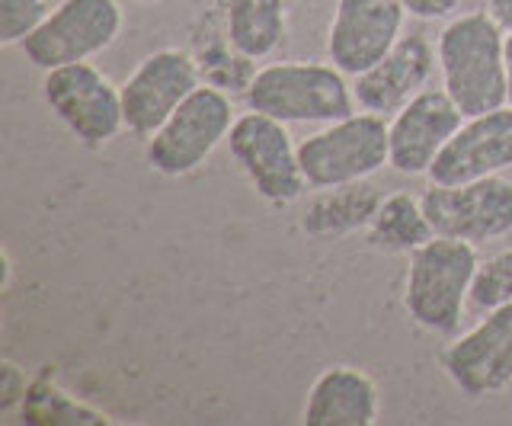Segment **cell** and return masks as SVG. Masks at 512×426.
<instances>
[{"instance_id": "obj_1", "label": "cell", "mask_w": 512, "mask_h": 426, "mask_svg": "<svg viewBox=\"0 0 512 426\" xmlns=\"http://www.w3.org/2000/svg\"><path fill=\"white\" fill-rule=\"evenodd\" d=\"M506 29L487 10L461 13L442 29L436 55L442 87L464 116L506 106Z\"/></svg>"}, {"instance_id": "obj_2", "label": "cell", "mask_w": 512, "mask_h": 426, "mask_svg": "<svg viewBox=\"0 0 512 426\" xmlns=\"http://www.w3.org/2000/svg\"><path fill=\"white\" fill-rule=\"evenodd\" d=\"M477 250L458 238H429L410 250L404 305L410 318L436 334H452L461 324L464 302L471 298Z\"/></svg>"}, {"instance_id": "obj_3", "label": "cell", "mask_w": 512, "mask_h": 426, "mask_svg": "<svg viewBox=\"0 0 512 426\" xmlns=\"http://www.w3.org/2000/svg\"><path fill=\"white\" fill-rule=\"evenodd\" d=\"M247 103L279 122H340L356 113V90L333 65H269L247 84Z\"/></svg>"}, {"instance_id": "obj_4", "label": "cell", "mask_w": 512, "mask_h": 426, "mask_svg": "<svg viewBox=\"0 0 512 426\" xmlns=\"http://www.w3.org/2000/svg\"><path fill=\"white\" fill-rule=\"evenodd\" d=\"M301 173L311 186H352L391 164V129L378 113H352L298 145Z\"/></svg>"}, {"instance_id": "obj_5", "label": "cell", "mask_w": 512, "mask_h": 426, "mask_svg": "<svg viewBox=\"0 0 512 426\" xmlns=\"http://www.w3.org/2000/svg\"><path fill=\"white\" fill-rule=\"evenodd\" d=\"M234 103L218 87L199 84L176 106V113L148 138V164L164 177H186L202 167L231 135Z\"/></svg>"}, {"instance_id": "obj_6", "label": "cell", "mask_w": 512, "mask_h": 426, "mask_svg": "<svg viewBox=\"0 0 512 426\" xmlns=\"http://www.w3.org/2000/svg\"><path fill=\"white\" fill-rule=\"evenodd\" d=\"M119 33L122 7L116 0H61L23 42V52L36 68L55 71L106 52Z\"/></svg>"}, {"instance_id": "obj_7", "label": "cell", "mask_w": 512, "mask_h": 426, "mask_svg": "<svg viewBox=\"0 0 512 426\" xmlns=\"http://www.w3.org/2000/svg\"><path fill=\"white\" fill-rule=\"evenodd\" d=\"M42 97L48 109L68 125V132L84 145H106L125 129L122 90L112 87L109 77L87 61L45 71Z\"/></svg>"}, {"instance_id": "obj_8", "label": "cell", "mask_w": 512, "mask_h": 426, "mask_svg": "<svg viewBox=\"0 0 512 426\" xmlns=\"http://www.w3.org/2000/svg\"><path fill=\"white\" fill-rule=\"evenodd\" d=\"M228 141L234 161L266 202L285 205L301 196L308 180L301 173L298 148L292 145L285 122L250 109V113L234 119Z\"/></svg>"}, {"instance_id": "obj_9", "label": "cell", "mask_w": 512, "mask_h": 426, "mask_svg": "<svg viewBox=\"0 0 512 426\" xmlns=\"http://www.w3.org/2000/svg\"><path fill=\"white\" fill-rule=\"evenodd\" d=\"M420 202L432 231L442 238L480 244L512 231V183L500 173L461 186L432 183Z\"/></svg>"}, {"instance_id": "obj_10", "label": "cell", "mask_w": 512, "mask_h": 426, "mask_svg": "<svg viewBox=\"0 0 512 426\" xmlns=\"http://www.w3.org/2000/svg\"><path fill=\"white\" fill-rule=\"evenodd\" d=\"M407 10L400 0H336L327 36L333 68L359 77L388 55L404 33Z\"/></svg>"}, {"instance_id": "obj_11", "label": "cell", "mask_w": 512, "mask_h": 426, "mask_svg": "<svg viewBox=\"0 0 512 426\" xmlns=\"http://www.w3.org/2000/svg\"><path fill=\"white\" fill-rule=\"evenodd\" d=\"M196 87L199 65L186 52L164 49L148 55L122 87L125 129L151 138Z\"/></svg>"}, {"instance_id": "obj_12", "label": "cell", "mask_w": 512, "mask_h": 426, "mask_svg": "<svg viewBox=\"0 0 512 426\" xmlns=\"http://www.w3.org/2000/svg\"><path fill=\"white\" fill-rule=\"evenodd\" d=\"M442 369L471 398L512 385V302L490 308L484 321L448 346Z\"/></svg>"}, {"instance_id": "obj_13", "label": "cell", "mask_w": 512, "mask_h": 426, "mask_svg": "<svg viewBox=\"0 0 512 426\" xmlns=\"http://www.w3.org/2000/svg\"><path fill=\"white\" fill-rule=\"evenodd\" d=\"M512 167V106L468 116L429 167V183L461 186Z\"/></svg>"}, {"instance_id": "obj_14", "label": "cell", "mask_w": 512, "mask_h": 426, "mask_svg": "<svg viewBox=\"0 0 512 426\" xmlns=\"http://www.w3.org/2000/svg\"><path fill=\"white\" fill-rule=\"evenodd\" d=\"M458 103L442 90H423L391 119V167L397 173H429L439 151L464 125Z\"/></svg>"}, {"instance_id": "obj_15", "label": "cell", "mask_w": 512, "mask_h": 426, "mask_svg": "<svg viewBox=\"0 0 512 426\" xmlns=\"http://www.w3.org/2000/svg\"><path fill=\"white\" fill-rule=\"evenodd\" d=\"M436 52L426 36H400V42L384 55L375 68L356 77V103L365 113H400L416 93H423L432 68H436Z\"/></svg>"}, {"instance_id": "obj_16", "label": "cell", "mask_w": 512, "mask_h": 426, "mask_svg": "<svg viewBox=\"0 0 512 426\" xmlns=\"http://www.w3.org/2000/svg\"><path fill=\"white\" fill-rule=\"evenodd\" d=\"M308 426H372L378 423V385L352 366H330L317 375L304 404Z\"/></svg>"}, {"instance_id": "obj_17", "label": "cell", "mask_w": 512, "mask_h": 426, "mask_svg": "<svg viewBox=\"0 0 512 426\" xmlns=\"http://www.w3.org/2000/svg\"><path fill=\"white\" fill-rule=\"evenodd\" d=\"M224 33L244 58H266L285 36V0H224Z\"/></svg>"}, {"instance_id": "obj_18", "label": "cell", "mask_w": 512, "mask_h": 426, "mask_svg": "<svg viewBox=\"0 0 512 426\" xmlns=\"http://www.w3.org/2000/svg\"><path fill=\"white\" fill-rule=\"evenodd\" d=\"M368 238L384 250H416L429 238H436V231L423 212V202L394 193L375 209L372 222H368Z\"/></svg>"}, {"instance_id": "obj_19", "label": "cell", "mask_w": 512, "mask_h": 426, "mask_svg": "<svg viewBox=\"0 0 512 426\" xmlns=\"http://www.w3.org/2000/svg\"><path fill=\"white\" fill-rule=\"evenodd\" d=\"M471 302L487 311L512 302V250L496 254L484 266H477L471 282Z\"/></svg>"}, {"instance_id": "obj_20", "label": "cell", "mask_w": 512, "mask_h": 426, "mask_svg": "<svg viewBox=\"0 0 512 426\" xmlns=\"http://www.w3.org/2000/svg\"><path fill=\"white\" fill-rule=\"evenodd\" d=\"M45 0H0V42L23 45L48 17Z\"/></svg>"}, {"instance_id": "obj_21", "label": "cell", "mask_w": 512, "mask_h": 426, "mask_svg": "<svg viewBox=\"0 0 512 426\" xmlns=\"http://www.w3.org/2000/svg\"><path fill=\"white\" fill-rule=\"evenodd\" d=\"M404 10L410 17H420V20H442L448 17L452 10H458L461 0H400Z\"/></svg>"}, {"instance_id": "obj_22", "label": "cell", "mask_w": 512, "mask_h": 426, "mask_svg": "<svg viewBox=\"0 0 512 426\" xmlns=\"http://www.w3.org/2000/svg\"><path fill=\"white\" fill-rule=\"evenodd\" d=\"M487 13L506 29V33H512V0H490Z\"/></svg>"}, {"instance_id": "obj_23", "label": "cell", "mask_w": 512, "mask_h": 426, "mask_svg": "<svg viewBox=\"0 0 512 426\" xmlns=\"http://www.w3.org/2000/svg\"><path fill=\"white\" fill-rule=\"evenodd\" d=\"M506 106H512V33L506 36Z\"/></svg>"}, {"instance_id": "obj_24", "label": "cell", "mask_w": 512, "mask_h": 426, "mask_svg": "<svg viewBox=\"0 0 512 426\" xmlns=\"http://www.w3.org/2000/svg\"><path fill=\"white\" fill-rule=\"evenodd\" d=\"M144 4H157V0H144Z\"/></svg>"}]
</instances>
